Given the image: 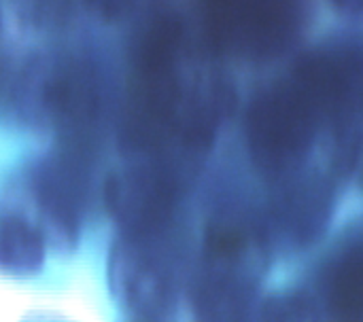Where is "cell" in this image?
<instances>
[{
	"label": "cell",
	"instance_id": "6da1fadb",
	"mask_svg": "<svg viewBox=\"0 0 363 322\" xmlns=\"http://www.w3.org/2000/svg\"><path fill=\"white\" fill-rule=\"evenodd\" d=\"M317 125L319 119L294 83L257 96L245 121L253 161L266 174L289 170L311 149Z\"/></svg>",
	"mask_w": 363,
	"mask_h": 322
},
{
	"label": "cell",
	"instance_id": "7a4b0ae2",
	"mask_svg": "<svg viewBox=\"0 0 363 322\" xmlns=\"http://www.w3.org/2000/svg\"><path fill=\"white\" fill-rule=\"evenodd\" d=\"M332 217V191L321 180H302L279 197L277 219L300 244L323 234Z\"/></svg>",
	"mask_w": 363,
	"mask_h": 322
},
{
	"label": "cell",
	"instance_id": "3957f363",
	"mask_svg": "<svg viewBox=\"0 0 363 322\" xmlns=\"http://www.w3.org/2000/svg\"><path fill=\"white\" fill-rule=\"evenodd\" d=\"M45 261L43 236L21 214H0V270L34 274Z\"/></svg>",
	"mask_w": 363,
	"mask_h": 322
},
{
	"label": "cell",
	"instance_id": "277c9868",
	"mask_svg": "<svg viewBox=\"0 0 363 322\" xmlns=\"http://www.w3.org/2000/svg\"><path fill=\"white\" fill-rule=\"evenodd\" d=\"M325 295L336 314L363 318V246L351 248L330 268Z\"/></svg>",
	"mask_w": 363,
	"mask_h": 322
},
{
	"label": "cell",
	"instance_id": "5b68a950",
	"mask_svg": "<svg viewBox=\"0 0 363 322\" xmlns=\"http://www.w3.org/2000/svg\"><path fill=\"white\" fill-rule=\"evenodd\" d=\"M247 238L234 227H213L206 234V251L211 259H236L245 253Z\"/></svg>",
	"mask_w": 363,
	"mask_h": 322
},
{
	"label": "cell",
	"instance_id": "8992f818",
	"mask_svg": "<svg viewBox=\"0 0 363 322\" xmlns=\"http://www.w3.org/2000/svg\"><path fill=\"white\" fill-rule=\"evenodd\" d=\"M332 4L347 15H362L363 13V0H332Z\"/></svg>",
	"mask_w": 363,
	"mask_h": 322
}]
</instances>
